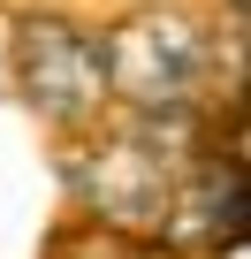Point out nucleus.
<instances>
[{
    "label": "nucleus",
    "mask_w": 251,
    "mask_h": 259,
    "mask_svg": "<svg viewBox=\"0 0 251 259\" xmlns=\"http://www.w3.org/2000/svg\"><path fill=\"white\" fill-rule=\"evenodd\" d=\"M99 69L122 99H137L145 114H175L190 107V92L206 84V38L190 16L175 8H137L130 23H114L99 46Z\"/></svg>",
    "instance_id": "obj_1"
},
{
    "label": "nucleus",
    "mask_w": 251,
    "mask_h": 259,
    "mask_svg": "<svg viewBox=\"0 0 251 259\" xmlns=\"http://www.w3.org/2000/svg\"><path fill=\"white\" fill-rule=\"evenodd\" d=\"M76 191L107 229H130V236H160L168 198H175V168L160 160L153 138H107L99 153L76 160Z\"/></svg>",
    "instance_id": "obj_3"
},
{
    "label": "nucleus",
    "mask_w": 251,
    "mask_h": 259,
    "mask_svg": "<svg viewBox=\"0 0 251 259\" xmlns=\"http://www.w3.org/2000/svg\"><path fill=\"white\" fill-rule=\"evenodd\" d=\"M243 221H251L243 168L228 153H213V160H190V176H175V198H168L160 236L183 244V251H236L243 244Z\"/></svg>",
    "instance_id": "obj_4"
},
{
    "label": "nucleus",
    "mask_w": 251,
    "mask_h": 259,
    "mask_svg": "<svg viewBox=\"0 0 251 259\" xmlns=\"http://www.w3.org/2000/svg\"><path fill=\"white\" fill-rule=\"evenodd\" d=\"M8 61H16L23 99H31L46 122H84V114L107 99L99 46H91L76 23H61V16H23L16 38H8Z\"/></svg>",
    "instance_id": "obj_2"
}]
</instances>
